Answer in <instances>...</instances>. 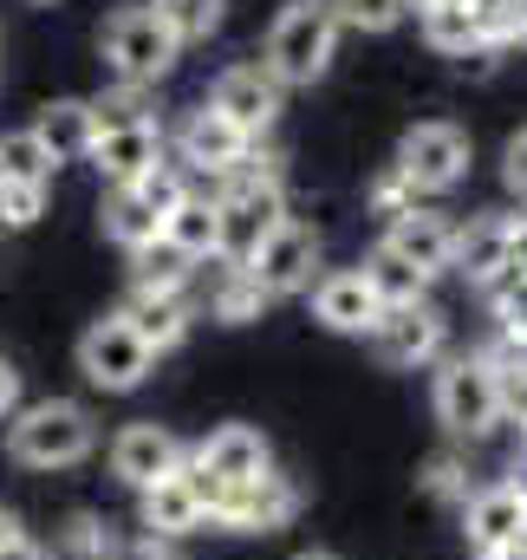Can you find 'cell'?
Returning a JSON list of instances; mask_svg holds the SVG:
<instances>
[{
	"mask_svg": "<svg viewBox=\"0 0 527 560\" xmlns=\"http://www.w3.org/2000/svg\"><path fill=\"white\" fill-rule=\"evenodd\" d=\"M98 443V423L85 405L72 398H46V405H20L7 418V456L26 463V469H72L85 463Z\"/></svg>",
	"mask_w": 527,
	"mask_h": 560,
	"instance_id": "cell-1",
	"label": "cell"
},
{
	"mask_svg": "<svg viewBox=\"0 0 527 560\" xmlns=\"http://www.w3.org/2000/svg\"><path fill=\"white\" fill-rule=\"evenodd\" d=\"M339 33H346V26H339L332 0H286V7L273 13V26H267L261 66L280 85H313V79L332 66Z\"/></svg>",
	"mask_w": 527,
	"mask_h": 560,
	"instance_id": "cell-2",
	"label": "cell"
},
{
	"mask_svg": "<svg viewBox=\"0 0 527 560\" xmlns=\"http://www.w3.org/2000/svg\"><path fill=\"white\" fill-rule=\"evenodd\" d=\"M98 46H105V59H112V72H118V85H156V79L176 66V52H183L176 33H169V20L156 13V0L112 13Z\"/></svg>",
	"mask_w": 527,
	"mask_h": 560,
	"instance_id": "cell-3",
	"label": "cell"
},
{
	"mask_svg": "<svg viewBox=\"0 0 527 560\" xmlns=\"http://www.w3.org/2000/svg\"><path fill=\"white\" fill-rule=\"evenodd\" d=\"M436 418L443 430H456V436H482V430H495L502 423V392H495V365L489 359H449L443 372H436Z\"/></svg>",
	"mask_w": 527,
	"mask_h": 560,
	"instance_id": "cell-4",
	"label": "cell"
},
{
	"mask_svg": "<svg viewBox=\"0 0 527 560\" xmlns=\"http://www.w3.org/2000/svg\"><path fill=\"white\" fill-rule=\"evenodd\" d=\"M397 170L410 176L417 196H443L469 176V131H456L449 118H430V125H410L397 143Z\"/></svg>",
	"mask_w": 527,
	"mask_h": 560,
	"instance_id": "cell-5",
	"label": "cell"
},
{
	"mask_svg": "<svg viewBox=\"0 0 527 560\" xmlns=\"http://www.w3.org/2000/svg\"><path fill=\"white\" fill-rule=\"evenodd\" d=\"M150 365H156V352L137 339L118 313L98 319V326H85V339H79V372H85V385H98V392H137V385L150 378Z\"/></svg>",
	"mask_w": 527,
	"mask_h": 560,
	"instance_id": "cell-6",
	"label": "cell"
},
{
	"mask_svg": "<svg viewBox=\"0 0 527 560\" xmlns=\"http://www.w3.org/2000/svg\"><path fill=\"white\" fill-rule=\"evenodd\" d=\"M280 98H286V85L267 72L261 59H248V66H229L215 85H209V112H222L242 138L255 143L273 131V118H280Z\"/></svg>",
	"mask_w": 527,
	"mask_h": 560,
	"instance_id": "cell-7",
	"label": "cell"
},
{
	"mask_svg": "<svg viewBox=\"0 0 527 560\" xmlns=\"http://www.w3.org/2000/svg\"><path fill=\"white\" fill-rule=\"evenodd\" d=\"M242 268L261 280L267 300H286V293L313 287V268H319V229L300 222V215H286L261 248H255V261H242Z\"/></svg>",
	"mask_w": 527,
	"mask_h": 560,
	"instance_id": "cell-8",
	"label": "cell"
},
{
	"mask_svg": "<svg viewBox=\"0 0 527 560\" xmlns=\"http://www.w3.org/2000/svg\"><path fill=\"white\" fill-rule=\"evenodd\" d=\"M443 313L430 300H410V306H385L378 326H372V352L397 365V372H423L430 359H443Z\"/></svg>",
	"mask_w": 527,
	"mask_h": 560,
	"instance_id": "cell-9",
	"label": "cell"
},
{
	"mask_svg": "<svg viewBox=\"0 0 527 560\" xmlns=\"http://www.w3.org/2000/svg\"><path fill=\"white\" fill-rule=\"evenodd\" d=\"M293 515H300V489L267 469L255 482H229V502L215 509L209 528H222V535H273V528H286Z\"/></svg>",
	"mask_w": 527,
	"mask_h": 560,
	"instance_id": "cell-10",
	"label": "cell"
},
{
	"mask_svg": "<svg viewBox=\"0 0 527 560\" xmlns=\"http://www.w3.org/2000/svg\"><path fill=\"white\" fill-rule=\"evenodd\" d=\"M189 450L163 430V423H125L118 436H112V476L118 482H131L137 495L150 489V482H163V476H176V463H183Z\"/></svg>",
	"mask_w": 527,
	"mask_h": 560,
	"instance_id": "cell-11",
	"label": "cell"
},
{
	"mask_svg": "<svg viewBox=\"0 0 527 560\" xmlns=\"http://www.w3.org/2000/svg\"><path fill=\"white\" fill-rule=\"evenodd\" d=\"M385 248H391L397 261H410L423 280H436L443 268H456V222L443 215V209H410V215H397L391 235H385Z\"/></svg>",
	"mask_w": 527,
	"mask_h": 560,
	"instance_id": "cell-12",
	"label": "cell"
},
{
	"mask_svg": "<svg viewBox=\"0 0 527 560\" xmlns=\"http://www.w3.org/2000/svg\"><path fill=\"white\" fill-rule=\"evenodd\" d=\"M385 313V300L365 287L359 268H339V275H319L313 280V319L332 326V332H372Z\"/></svg>",
	"mask_w": 527,
	"mask_h": 560,
	"instance_id": "cell-13",
	"label": "cell"
},
{
	"mask_svg": "<svg viewBox=\"0 0 527 560\" xmlns=\"http://www.w3.org/2000/svg\"><path fill=\"white\" fill-rule=\"evenodd\" d=\"M176 150H183V170L229 176V170H235V163H242L255 143L242 138V131H235L222 112H209V105H202V112H189V118H183V138H176Z\"/></svg>",
	"mask_w": 527,
	"mask_h": 560,
	"instance_id": "cell-14",
	"label": "cell"
},
{
	"mask_svg": "<svg viewBox=\"0 0 527 560\" xmlns=\"http://www.w3.org/2000/svg\"><path fill=\"white\" fill-rule=\"evenodd\" d=\"M92 163H98V176H105L112 189H118V183H137L143 170H156V163H163V125H156V118H143V125L98 131Z\"/></svg>",
	"mask_w": 527,
	"mask_h": 560,
	"instance_id": "cell-15",
	"label": "cell"
},
{
	"mask_svg": "<svg viewBox=\"0 0 527 560\" xmlns=\"http://www.w3.org/2000/svg\"><path fill=\"white\" fill-rule=\"evenodd\" d=\"M118 319L131 326L150 352H169V346H183V339H189L196 306H189V293H150V287H131V300L118 306Z\"/></svg>",
	"mask_w": 527,
	"mask_h": 560,
	"instance_id": "cell-16",
	"label": "cell"
},
{
	"mask_svg": "<svg viewBox=\"0 0 527 560\" xmlns=\"http://www.w3.org/2000/svg\"><path fill=\"white\" fill-rule=\"evenodd\" d=\"M456 275L489 293L508 280V215H476L469 229H456Z\"/></svg>",
	"mask_w": 527,
	"mask_h": 560,
	"instance_id": "cell-17",
	"label": "cell"
},
{
	"mask_svg": "<svg viewBox=\"0 0 527 560\" xmlns=\"http://www.w3.org/2000/svg\"><path fill=\"white\" fill-rule=\"evenodd\" d=\"M522 522H527V502L508 489V482H502V489H476V495L462 502V528H469V548H476V555L515 548Z\"/></svg>",
	"mask_w": 527,
	"mask_h": 560,
	"instance_id": "cell-18",
	"label": "cell"
},
{
	"mask_svg": "<svg viewBox=\"0 0 527 560\" xmlns=\"http://www.w3.org/2000/svg\"><path fill=\"white\" fill-rule=\"evenodd\" d=\"M196 463L215 469L222 482H255V476L273 469V450H267V436L255 430V423H222V430L196 450Z\"/></svg>",
	"mask_w": 527,
	"mask_h": 560,
	"instance_id": "cell-19",
	"label": "cell"
},
{
	"mask_svg": "<svg viewBox=\"0 0 527 560\" xmlns=\"http://www.w3.org/2000/svg\"><path fill=\"white\" fill-rule=\"evenodd\" d=\"M33 138L46 143L52 163H79V156H92V143H98L92 98H52V105L33 118Z\"/></svg>",
	"mask_w": 527,
	"mask_h": 560,
	"instance_id": "cell-20",
	"label": "cell"
},
{
	"mask_svg": "<svg viewBox=\"0 0 527 560\" xmlns=\"http://www.w3.org/2000/svg\"><path fill=\"white\" fill-rule=\"evenodd\" d=\"M176 469H183V463H176ZM143 528H150V541H176V535L209 528V515H202V502L189 495L183 476H163V482L143 489Z\"/></svg>",
	"mask_w": 527,
	"mask_h": 560,
	"instance_id": "cell-21",
	"label": "cell"
},
{
	"mask_svg": "<svg viewBox=\"0 0 527 560\" xmlns=\"http://www.w3.org/2000/svg\"><path fill=\"white\" fill-rule=\"evenodd\" d=\"M163 242L183 248L189 261H215L222 255V215H215V196H183L169 215H163Z\"/></svg>",
	"mask_w": 527,
	"mask_h": 560,
	"instance_id": "cell-22",
	"label": "cell"
},
{
	"mask_svg": "<svg viewBox=\"0 0 527 560\" xmlns=\"http://www.w3.org/2000/svg\"><path fill=\"white\" fill-rule=\"evenodd\" d=\"M261 306H267L261 280L248 275L242 261H222V255H215V280H209V313H215L222 326H248V319H261Z\"/></svg>",
	"mask_w": 527,
	"mask_h": 560,
	"instance_id": "cell-23",
	"label": "cell"
},
{
	"mask_svg": "<svg viewBox=\"0 0 527 560\" xmlns=\"http://www.w3.org/2000/svg\"><path fill=\"white\" fill-rule=\"evenodd\" d=\"M417 26H423L430 52H443V59H456V66L489 46V39H482V20H476L469 7H417Z\"/></svg>",
	"mask_w": 527,
	"mask_h": 560,
	"instance_id": "cell-24",
	"label": "cell"
},
{
	"mask_svg": "<svg viewBox=\"0 0 527 560\" xmlns=\"http://www.w3.org/2000/svg\"><path fill=\"white\" fill-rule=\"evenodd\" d=\"M98 215H105V235H112L118 248H131V255L143 248V242H156V235H163V215L137 196L131 183H118V189L105 196V209H98Z\"/></svg>",
	"mask_w": 527,
	"mask_h": 560,
	"instance_id": "cell-25",
	"label": "cell"
},
{
	"mask_svg": "<svg viewBox=\"0 0 527 560\" xmlns=\"http://www.w3.org/2000/svg\"><path fill=\"white\" fill-rule=\"evenodd\" d=\"M131 268H137V280H131V287H150V293H183V287L196 280V261H189L183 248H169L163 235L137 248V255H131Z\"/></svg>",
	"mask_w": 527,
	"mask_h": 560,
	"instance_id": "cell-26",
	"label": "cell"
},
{
	"mask_svg": "<svg viewBox=\"0 0 527 560\" xmlns=\"http://www.w3.org/2000/svg\"><path fill=\"white\" fill-rule=\"evenodd\" d=\"M359 275H365V287H372V293H378L385 306H410V300H423V287H430V280L417 275L410 261H397L385 242H378V248L365 255V268H359Z\"/></svg>",
	"mask_w": 527,
	"mask_h": 560,
	"instance_id": "cell-27",
	"label": "cell"
},
{
	"mask_svg": "<svg viewBox=\"0 0 527 560\" xmlns=\"http://www.w3.org/2000/svg\"><path fill=\"white\" fill-rule=\"evenodd\" d=\"M52 156H46V143L33 138V131H13V138H0V183H52Z\"/></svg>",
	"mask_w": 527,
	"mask_h": 560,
	"instance_id": "cell-28",
	"label": "cell"
},
{
	"mask_svg": "<svg viewBox=\"0 0 527 560\" xmlns=\"http://www.w3.org/2000/svg\"><path fill=\"white\" fill-rule=\"evenodd\" d=\"M489 365H495V392H502V418H508V423H522V430H527V352H522V346H508V339H502Z\"/></svg>",
	"mask_w": 527,
	"mask_h": 560,
	"instance_id": "cell-29",
	"label": "cell"
},
{
	"mask_svg": "<svg viewBox=\"0 0 527 560\" xmlns=\"http://www.w3.org/2000/svg\"><path fill=\"white\" fill-rule=\"evenodd\" d=\"M156 13L169 20L176 46H189V39H209V33L222 26V0H156Z\"/></svg>",
	"mask_w": 527,
	"mask_h": 560,
	"instance_id": "cell-30",
	"label": "cell"
},
{
	"mask_svg": "<svg viewBox=\"0 0 527 560\" xmlns=\"http://www.w3.org/2000/svg\"><path fill=\"white\" fill-rule=\"evenodd\" d=\"M92 118H98V131L143 125V118H150V85H112L105 98H92Z\"/></svg>",
	"mask_w": 527,
	"mask_h": 560,
	"instance_id": "cell-31",
	"label": "cell"
},
{
	"mask_svg": "<svg viewBox=\"0 0 527 560\" xmlns=\"http://www.w3.org/2000/svg\"><path fill=\"white\" fill-rule=\"evenodd\" d=\"M410 7H417V0H332L339 26H359V33H391Z\"/></svg>",
	"mask_w": 527,
	"mask_h": 560,
	"instance_id": "cell-32",
	"label": "cell"
},
{
	"mask_svg": "<svg viewBox=\"0 0 527 560\" xmlns=\"http://www.w3.org/2000/svg\"><path fill=\"white\" fill-rule=\"evenodd\" d=\"M365 202H372V215L397 222V215H410V209H417V189H410V176H403V170L391 163V170H378V176H372Z\"/></svg>",
	"mask_w": 527,
	"mask_h": 560,
	"instance_id": "cell-33",
	"label": "cell"
},
{
	"mask_svg": "<svg viewBox=\"0 0 527 560\" xmlns=\"http://www.w3.org/2000/svg\"><path fill=\"white\" fill-rule=\"evenodd\" d=\"M46 215V183H0V229H33Z\"/></svg>",
	"mask_w": 527,
	"mask_h": 560,
	"instance_id": "cell-34",
	"label": "cell"
},
{
	"mask_svg": "<svg viewBox=\"0 0 527 560\" xmlns=\"http://www.w3.org/2000/svg\"><path fill=\"white\" fill-rule=\"evenodd\" d=\"M495 319H502V339L527 352V275H508L495 287Z\"/></svg>",
	"mask_w": 527,
	"mask_h": 560,
	"instance_id": "cell-35",
	"label": "cell"
},
{
	"mask_svg": "<svg viewBox=\"0 0 527 560\" xmlns=\"http://www.w3.org/2000/svg\"><path fill=\"white\" fill-rule=\"evenodd\" d=\"M430 495H443V502H469V469H462L456 456H436V463H430Z\"/></svg>",
	"mask_w": 527,
	"mask_h": 560,
	"instance_id": "cell-36",
	"label": "cell"
},
{
	"mask_svg": "<svg viewBox=\"0 0 527 560\" xmlns=\"http://www.w3.org/2000/svg\"><path fill=\"white\" fill-rule=\"evenodd\" d=\"M502 183H508V196H522L527 202V131L502 143Z\"/></svg>",
	"mask_w": 527,
	"mask_h": 560,
	"instance_id": "cell-37",
	"label": "cell"
},
{
	"mask_svg": "<svg viewBox=\"0 0 527 560\" xmlns=\"http://www.w3.org/2000/svg\"><path fill=\"white\" fill-rule=\"evenodd\" d=\"M66 548H72V555H105V535H98V522H85V515H79V522H72V528H66Z\"/></svg>",
	"mask_w": 527,
	"mask_h": 560,
	"instance_id": "cell-38",
	"label": "cell"
},
{
	"mask_svg": "<svg viewBox=\"0 0 527 560\" xmlns=\"http://www.w3.org/2000/svg\"><path fill=\"white\" fill-rule=\"evenodd\" d=\"M508 275H527V215H508Z\"/></svg>",
	"mask_w": 527,
	"mask_h": 560,
	"instance_id": "cell-39",
	"label": "cell"
},
{
	"mask_svg": "<svg viewBox=\"0 0 527 560\" xmlns=\"http://www.w3.org/2000/svg\"><path fill=\"white\" fill-rule=\"evenodd\" d=\"M13 411H20V372L0 359V423L13 418Z\"/></svg>",
	"mask_w": 527,
	"mask_h": 560,
	"instance_id": "cell-40",
	"label": "cell"
},
{
	"mask_svg": "<svg viewBox=\"0 0 527 560\" xmlns=\"http://www.w3.org/2000/svg\"><path fill=\"white\" fill-rule=\"evenodd\" d=\"M118 560H183V555H176L169 541H150V535H143V541H131V548H125Z\"/></svg>",
	"mask_w": 527,
	"mask_h": 560,
	"instance_id": "cell-41",
	"label": "cell"
},
{
	"mask_svg": "<svg viewBox=\"0 0 527 560\" xmlns=\"http://www.w3.org/2000/svg\"><path fill=\"white\" fill-rule=\"evenodd\" d=\"M0 560H46V548H39V541H26V535H13V541L0 548Z\"/></svg>",
	"mask_w": 527,
	"mask_h": 560,
	"instance_id": "cell-42",
	"label": "cell"
},
{
	"mask_svg": "<svg viewBox=\"0 0 527 560\" xmlns=\"http://www.w3.org/2000/svg\"><path fill=\"white\" fill-rule=\"evenodd\" d=\"M508 489H515V495H522V502H527V450H522V456H515V469H508Z\"/></svg>",
	"mask_w": 527,
	"mask_h": 560,
	"instance_id": "cell-43",
	"label": "cell"
},
{
	"mask_svg": "<svg viewBox=\"0 0 527 560\" xmlns=\"http://www.w3.org/2000/svg\"><path fill=\"white\" fill-rule=\"evenodd\" d=\"M417 7H469V13H482L489 0H417Z\"/></svg>",
	"mask_w": 527,
	"mask_h": 560,
	"instance_id": "cell-44",
	"label": "cell"
},
{
	"mask_svg": "<svg viewBox=\"0 0 527 560\" xmlns=\"http://www.w3.org/2000/svg\"><path fill=\"white\" fill-rule=\"evenodd\" d=\"M13 535H20V528H13V515H7V509H0V548H7V541H13Z\"/></svg>",
	"mask_w": 527,
	"mask_h": 560,
	"instance_id": "cell-45",
	"label": "cell"
},
{
	"mask_svg": "<svg viewBox=\"0 0 527 560\" xmlns=\"http://www.w3.org/2000/svg\"><path fill=\"white\" fill-rule=\"evenodd\" d=\"M476 560H522L515 548H495V555H476Z\"/></svg>",
	"mask_w": 527,
	"mask_h": 560,
	"instance_id": "cell-46",
	"label": "cell"
},
{
	"mask_svg": "<svg viewBox=\"0 0 527 560\" xmlns=\"http://www.w3.org/2000/svg\"><path fill=\"white\" fill-rule=\"evenodd\" d=\"M293 560H339V555H326V548H306V555H293Z\"/></svg>",
	"mask_w": 527,
	"mask_h": 560,
	"instance_id": "cell-47",
	"label": "cell"
},
{
	"mask_svg": "<svg viewBox=\"0 0 527 560\" xmlns=\"http://www.w3.org/2000/svg\"><path fill=\"white\" fill-rule=\"evenodd\" d=\"M515 555H522V560H527V522H522V535H515Z\"/></svg>",
	"mask_w": 527,
	"mask_h": 560,
	"instance_id": "cell-48",
	"label": "cell"
}]
</instances>
